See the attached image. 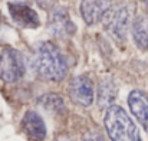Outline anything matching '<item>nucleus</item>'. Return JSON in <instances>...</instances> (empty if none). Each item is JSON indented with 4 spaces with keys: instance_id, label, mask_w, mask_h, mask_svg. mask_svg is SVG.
<instances>
[{
    "instance_id": "nucleus-3",
    "label": "nucleus",
    "mask_w": 148,
    "mask_h": 141,
    "mask_svg": "<svg viewBox=\"0 0 148 141\" xmlns=\"http://www.w3.org/2000/svg\"><path fill=\"white\" fill-rule=\"evenodd\" d=\"M132 19V4L130 3H118L115 6H109L103 20V28L115 41H124L131 25Z\"/></svg>"
},
{
    "instance_id": "nucleus-9",
    "label": "nucleus",
    "mask_w": 148,
    "mask_h": 141,
    "mask_svg": "<svg viewBox=\"0 0 148 141\" xmlns=\"http://www.w3.org/2000/svg\"><path fill=\"white\" fill-rule=\"evenodd\" d=\"M128 104L131 112L145 128V131H148V96L144 92L135 89L128 95Z\"/></svg>"
},
{
    "instance_id": "nucleus-1",
    "label": "nucleus",
    "mask_w": 148,
    "mask_h": 141,
    "mask_svg": "<svg viewBox=\"0 0 148 141\" xmlns=\"http://www.w3.org/2000/svg\"><path fill=\"white\" fill-rule=\"evenodd\" d=\"M33 68L42 79L52 82L62 81L68 74V63L65 56L52 42H40L36 46Z\"/></svg>"
},
{
    "instance_id": "nucleus-12",
    "label": "nucleus",
    "mask_w": 148,
    "mask_h": 141,
    "mask_svg": "<svg viewBox=\"0 0 148 141\" xmlns=\"http://www.w3.org/2000/svg\"><path fill=\"white\" fill-rule=\"evenodd\" d=\"M132 38L137 46L148 50V19L144 16H140L132 22Z\"/></svg>"
},
{
    "instance_id": "nucleus-4",
    "label": "nucleus",
    "mask_w": 148,
    "mask_h": 141,
    "mask_svg": "<svg viewBox=\"0 0 148 141\" xmlns=\"http://www.w3.org/2000/svg\"><path fill=\"white\" fill-rule=\"evenodd\" d=\"M26 72L23 56L13 47H6L0 53V79L13 84L23 78Z\"/></svg>"
},
{
    "instance_id": "nucleus-11",
    "label": "nucleus",
    "mask_w": 148,
    "mask_h": 141,
    "mask_svg": "<svg viewBox=\"0 0 148 141\" xmlns=\"http://www.w3.org/2000/svg\"><path fill=\"white\" fill-rule=\"evenodd\" d=\"M118 94L116 85L111 79H102L98 87V104L101 108L111 107Z\"/></svg>"
},
{
    "instance_id": "nucleus-8",
    "label": "nucleus",
    "mask_w": 148,
    "mask_h": 141,
    "mask_svg": "<svg viewBox=\"0 0 148 141\" xmlns=\"http://www.w3.org/2000/svg\"><path fill=\"white\" fill-rule=\"evenodd\" d=\"M109 6H111L109 0H82L81 14L86 25H95L105 16Z\"/></svg>"
},
{
    "instance_id": "nucleus-15",
    "label": "nucleus",
    "mask_w": 148,
    "mask_h": 141,
    "mask_svg": "<svg viewBox=\"0 0 148 141\" xmlns=\"http://www.w3.org/2000/svg\"><path fill=\"white\" fill-rule=\"evenodd\" d=\"M144 1V4H145V7H147V10H148V0H143Z\"/></svg>"
},
{
    "instance_id": "nucleus-13",
    "label": "nucleus",
    "mask_w": 148,
    "mask_h": 141,
    "mask_svg": "<svg viewBox=\"0 0 148 141\" xmlns=\"http://www.w3.org/2000/svg\"><path fill=\"white\" fill-rule=\"evenodd\" d=\"M40 105L48 109V111H52V112H60L65 109V105H63V101L60 96L55 94H49V95H45L39 99Z\"/></svg>"
},
{
    "instance_id": "nucleus-14",
    "label": "nucleus",
    "mask_w": 148,
    "mask_h": 141,
    "mask_svg": "<svg viewBox=\"0 0 148 141\" xmlns=\"http://www.w3.org/2000/svg\"><path fill=\"white\" fill-rule=\"evenodd\" d=\"M84 141H105V138L102 137V134L98 133V131H91V133H88L85 137H84Z\"/></svg>"
},
{
    "instance_id": "nucleus-7",
    "label": "nucleus",
    "mask_w": 148,
    "mask_h": 141,
    "mask_svg": "<svg viewBox=\"0 0 148 141\" xmlns=\"http://www.w3.org/2000/svg\"><path fill=\"white\" fill-rule=\"evenodd\" d=\"M9 12L14 23L22 28H38L40 25L38 13L25 3H9Z\"/></svg>"
},
{
    "instance_id": "nucleus-10",
    "label": "nucleus",
    "mask_w": 148,
    "mask_h": 141,
    "mask_svg": "<svg viewBox=\"0 0 148 141\" xmlns=\"http://www.w3.org/2000/svg\"><path fill=\"white\" fill-rule=\"evenodd\" d=\"M22 125L23 130L26 131V134L36 141L43 140L46 137V125L45 121L42 120V117L35 112V111H27L22 120Z\"/></svg>"
},
{
    "instance_id": "nucleus-5",
    "label": "nucleus",
    "mask_w": 148,
    "mask_h": 141,
    "mask_svg": "<svg viewBox=\"0 0 148 141\" xmlns=\"http://www.w3.org/2000/svg\"><path fill=\"white\" fill-rule=\"evenodd\" d=\"M69 96L78 105L89 107L94 102V84L86 76H75L69 84Z\"/></svg>"
},
{
    "instance_id": "nucleus-6",
    "label": "nucleus",
    "mask_w": 148,
    "mask_h": 141,
    "mask_svg": "<svg viewBox=\"0 0 148 141\" xmlns=\"http://www.w3.org/2000/svg\"><path fill=\"white\" fill-rule=\"evenodd\" d=\"M50 32L58 36V38H63V36H72L76 30L73 22L71 20L68 12L65 7H58L52 12L50 14V22H49Z\"/></svg>"
},
{
    "instance_id": "nucleus-2",
    "label": "nucleus",
    "mask_w": 148,
    "mask_h": 141,
    "mask_svg": "<svg viewBox=\"0 0 148 141\" xmlns=\"http://www.w3.org/2000/svg\"><path fill=\"white\" fill-rule=\"evenodd\" d=\"M103 124L112 141H141L137 125L118 105L108 107L103 117Z\"/></svg>"
}]
</instances>
